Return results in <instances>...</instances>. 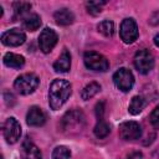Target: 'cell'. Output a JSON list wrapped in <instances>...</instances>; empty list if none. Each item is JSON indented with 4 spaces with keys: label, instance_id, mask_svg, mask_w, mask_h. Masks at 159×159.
<instances>
[{
    "label": "cell",
    "instance_id": "11",
    "mask_svg": "<svg viewBox=\"0 0 159 159\" xmlns=\"http://www.w3.org/2000/svg\"><path fill=\"white\" fill-rule=\"evenodd\" d=\"M25 40L26 35L20 29H11L1 35V42L5 46H20L25 42Z\"/></svg>",
    "mask_w": 159,
    "mask_h": 159
},
{
    "label": "cell",
    "instance_id": "14",
    "mask_svg": "<svg viewBox=\"0 0 159 159\" xmlns=\"http://www.w3.org/2000/svg\"><path fill=\"white\" fill-rule=\"evenodd\" d=\"M53 19H55L57 25L67 26V25H71L75 21V15L70 9L62 7V9H58L57 11H55Z\"/></svg>",
    "mask_w": 159,
    "mask_h": 159
},
{
    "label": "cell",
    "instance_id": "1",
    "mask_svg": "<svg viewBox=\"0 0 159 159\" xmlns=\"http://www.w3.org/2000/svg\"><path fill=\"white\" fill-rule=\"evenodd\" d=\"M72 86L66 80H55L48 89V104L53 111L60 109L71 96Z\"/></svg>",
    "mask_w": 159,
    "mask_h": 159
},
{
    "label": "cell",
    "instance_id": "28",
    "mask_svg": "<svg viewBox=\"0 0 159 159\" xmlns=\"http://www.w3.org/2000/svg\"><path fill=\"white\" fill-rule=\"evenodd\" d=\"M154 43H155V46H158V47H159V34L154 36Z\"/></svg>",
    "mask_w": 159,
    "mask_h": 159
},
{
    "label": "cell",
    "instance_id": "8",
    "mask_svg": "<svg viewBox=\"0 0 159 159\" xmlns=\"http://www.w3.org/2000/svg\"><path fill=\"white\" fill-rule=\"evenodd\" d=\"M119 34H120V39L123 40V42L133 43L138 39V35H139L138 26H137V22L134 21V19H132V17L124 19L120 24Z\"/></svg>",
    "mask_w": 159,
    "mask_h": 159
},
{
    "label": "cell",
    "instance_id": "7",
    "mask_svg": "<svg viewBox=\"0 0 159 159\" xmlns=\"http://www.w3.org/2000/svg\"><path fill=\"white\" fill-rule=\"evenodd\" d=\"M2 135L9 144L16 143L21 137V125L14 118L9 117L2 124Z\"/></svg>",
    "mask_w": 159,
    "mask_h": 159
},
{
    "label": "cell",
    "instance_id": "2",
    "mask_svg": "<svg viewBox=\"0 0 159 159\" xmlns=\"http://www.w3.org/2000/svg\"><path fill=\"white\" fill-rule=\"evenodd\" d=\"M84 125V114L80 109L68 111L61 120V129L66 133L80 132Z\"/></svg>",
    "mask_w": 159,
    "mask_h": 159
},
{
    "label": "cell",
    "instance_id": "6",
    "mask_svg": "<svg viewBox=\"0 0 159 159\" xmlns=\"http://www.w3.org/2000/svg\"><path fill=\"white\" fill-rule=\"evenodd\" d=\"M134 66L139 73L147 75L154 67V56L149 50H139L134 56Z\"/></svg>",
    "mask_w": 159,
    "mask_h": 159
},
{
    "label": "cell",
    "instance_id": "22",
    "mask_svg": "<svg viewBox=\"0 0 159 159\" xmlns=\"http://www.w3.org/2000/svg\"><path fill=\"white\" fill-rule=\"evenodd\" d=\"M71 152L65 145H58L52 152V159H70Z\"/></svg>",
    "mask_w": 159,
    "mask_h": 159
},
{
    "label": "cell",
    "instance_id": "3",
    "mask_svg": "<svg viewBox=\"0 0 159 159\" xmlns=\"http://www.w3.org/2000/svg\"><path fill=\"white\" fill-rule=\"evenodd\" d=\"M39 83H40V80L35 73H24L15 80L14 87L20 94L27 96V94H31L37 88Z\"/></svg>",
    "mask_w": 159,
    "mask_h": 159
},
{
    "label": "cell",
    "instance_id": "13",
    "mask_svg": "<svg viewBox=\"0 0 159 159\" xmlns=\"http://www.w3.org/2000/svg\"><path fill=\"white\" fill-rule=\"evenodd\" d=\"M20 154H21V159H42V154L40 149L29 138L22 142Z\"/></svg>",
    "mask_w": 159,
    "mask_h": 159
},
{
    "label": "cell",
    "instance_id": "16",
    "mask_svg": "<svg viewBox=\"0 0 159 159\" xmlns=\"http://www.w3.org/2000/svg\"><path fill=\"white\" fill-rule=\"evenodd\" d=\"M4 65L11 68H21L25 65V58L21 55L17 53H12V52H7L4 55Z\"/></svg>",
    "mask_w": 159,
    "mask_h": 159
},
{
    "label": "cell",
    "instance_id": "27",
    "mask_svg": "<svg viewBox=\"0 0 159 159\" xmlns=\"http://www.w3.org/2000/svg\"><path fill=\"white\" fill-rule=\"evenodd\" d=\"M143 157H142V153H138V152H135V153H133V154H130L127 159H142Z\"/></svg>",
    "mask_w": 159,
    "mask_h": 159
},
{
    "label": "cell",
    "instance_id": "17",
    "mask_svg": "<svg viewBox=\"0 0 159 159\" xmlns=\"http://www.w3.org/2000/svg\"><path fill=\"white\" fill-rule=\"evenodd\" d=\"M22 26L29 31H35L41 26V17L37 14H31L24 19Z\"/></svg>",
    "mask_w": 159,
    "mask_h": 159
},
{
    "label": "cell",
    "instance_id": "18",
    "mask_svg": "<svg viewBox=\"0 0 159 159\" xmlns=\"http://www.w3.org/2000/svg\"><path fill=\"white\" fill-rule=\"evenodd\" d=\"M144 107H145V101H144V98L140 97V96H134V97L132 98L130 103H129L128 112H129L130 114H133V116H137V114H139V113L143 111Z\"/></svg>",
    "mask_w": 159,
    "mask_h": 159
},
{
    "label": "cell",
    "instance_id": "21",
    "mask_svg": "<svg viewBox=\"0 0 159 159\" xmlns=\"http://www.w3.org/2000/svg\"><path fill=\"white\" fill-rule=\"evenodd\" d=\"M97 29H98V32H101L106 37H111L114 34V24L111 20H103V21H101L98 24Z\"/></svg>",
    "mask_w": 159,
    "mask_h": 159
},
{
    "label": "cell",
    "instance_id": "25",
    "mask_svg": "<svg viewBox=\"0 0 159 159\" xmlns=\"http://www.w3.org/2000/svg\"><path fill=\"white\" fill-rule=\"evenodd\" d=\"M150 123L155 129H159V106L153 109L150 114Z\"/></svg>",
    "mask_w": 159,
    "mask_h": 159
},
{
    "label": "cell",
    "instance_id": "4",
    "mask_svg": "<svg viewBox=\"0 0 159 159\" xmlns=\"http://www.w3.org/2000/svg\"><path fill=\"white\" fill-rule=\"evenodd\" d=\"M83 61H84V65L88 70H92L96 72H106L109 68L108 60L103 55L94 52V51L86 52L83 56Z\"/></svg>",
    "mask_w": 159,
    "mask_h": 159
},
{
    "label": "cell",
    "instance_id": "15",
    "mask_svg": "<svg viewBox=\"0 0 159 159\" xmlns=\"http://www.w3.org/2000/svg\"><path fill=\"white\" fill-rule=\"evenodd\" d=\"M70 67H71V53L68 52L67 48H63L62 53L60 55V57L53 63V70L56 72L65 73L70 70Z\"/></svg>",
    "mask_w": 159,
    "mask_h": 159
},
{
    "label": "cell",
    "instance_id": "23",
    "mask_svg": "<svg viewBox=\"0 0 159 159\" xmlns=\"http://www.w3.org/2000/svg\"><path fill=\"white\" fill-rule=\"evenodd\" d=\"M106 4V1H87L86 2V7H87V11L91 14V15H98L101 14L102 11V6Z\"/></svg>",
    "mask_w": 159,
    "mask_h": 159
},
{
    "label": "cell",
    "instance_id": "24",
    "mask_svg": "<svg viewBox=\"0 0 159 159\" xmlns=\"http://www.w3.org/2000/svg\"><path fill=\"white\" fill-rule=\"evenodd\" d=\"M31 9V4L30 2H14V10H15V16H21L24 12H26L27 10Z\"/></svg>",
    "mask_w": 159,
    "mask_h": 159
},
{
    "label": "cell",
    "instance_id": "5",
    "mask_svg": "<svg viewBox=\"0 0 159 159\" xmlns=\"http://www.w3.org/2000/svg\"><path fill=\"white\" fill-rule=\"evenodd\" d=\"M113 82L116 87L122 92H129L134 84V76L130 70L120 67L113 75Z\"/></svg>",
    "mask_w": 159,
    "mask_h": 159
},
{
    "label": "cell",
    "instance_id": "19",
    "mask_svg": "<svg viewBox=\"0 0 159 159\" xmlns=\"http://www.w3.org/2000/svg\"><path fill=\"white\" fill-rule=\"evenodd\" d=\"M99 89H101V86L97 82H91L83 87V89L81 91V97H82V99L87 101V99L92 98L93 96H96L99 92Z\"/></svg>",
    "mask_w": 159,
    "mask_h": 159
},
{
    "label": "cell",
    "instance_id": "26",
    "mask_svg": "<svg viewBox=\"0 0 159 159\" xmlns=\"http://www.w3.org/2000/svg\"><path fill=\"white\" fill-rule=\"evenodd\" d=\"M103 114H104V103L103 102H99L97 103L96 106V116H97V119H103Z\"/></svg>",
    "mask_w": 159,
    "mask_h": 159
},
{
    "label": "cell",
    "instance_id": "9",
    "mask_svg": "<svg viewBox=\"0 0 159 159\" xmlns=\"http://www.w3.org/2000/svg\"><path fill=\"white\" fill-rule=\"evenodd\" d=\"M119 135L123 140H135L142 137V127L134 120H127L119 124Z\"/></svg>",
    "mask_w": 159,
    "mask_h": 159
},
{
    "label": "cell",
    "instance_id": "20",
    "mask_svg": "<svg viewBox=\"0 0 159 159\" xmlns=\"http://www.w3.org/2000/svg\"><path fill=\"white\" fill-rule=\"evenodd\" d=\"M93 132H94V135L97 138L102 139V138H106L111 133V128L104 119H99V120H97V124H96Z\"/></svg>",
    "mask_w": 159,
    "mask_h": 159
},
{
    "label": "cell",
    "instance_id": "12",
    "mask_svg": "<svg viewBox=\"0 0 159 159\" xmlns=\"http://www.w3.org/2000/svg\"><path fill=\"white\" fill-rule=\"evenodd\" d=\"M26 122L31 127H41L46 122V116L40 107L32 106L29 108V112L26 114Z\"/></svg>",
    "mask_w": 159,
    "mask_h": 159
},
{
    "label": "cell",
    "instance_id": "10",
    "mask_svg": "<svg viewBox=\"0 0 159 159\" xmlns=\"http://www.w3.org/2000/svg\"><path fill=\"white\" fill-rule=\"evenodd\" d=\"M57 34L50 29V27H46L41 31L40 36H39V46H40V50L43 52V53H48L52 51V48L55 47V45L57 43Z\"/></svg>",
    "mask_w": 159,
    "mask_h": 159
}]
</instances>
